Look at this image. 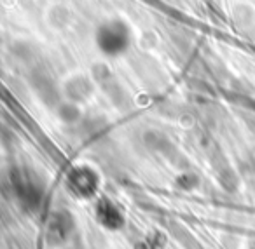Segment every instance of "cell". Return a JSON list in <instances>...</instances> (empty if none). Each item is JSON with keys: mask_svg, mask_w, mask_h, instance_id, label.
<instances>
[{"mask_svg": "<svg viewBox=\"0 0 255 249\" xmlns=\"http://www.w3.org/2000/svg\"><path fill=\"white\" fill-rule=\"evenodd\" d=\"M68 185L79 195H91L98 186V176L89 167H75L68 176Z\"/></svg>", "mask_w": 255, "mask_h": 249, "instance_id": "cell-2", "label": "cell"}, {"mask_svg": "<svg viewBox=\"0 0 255 249\" xmlns=\"http://www.w3.org/2000/svg\"><path fill=\"white\" fill-rule=\"evenodd\" d=\"M60 117L67 122H72V120L79 119V110L74 103H68V105H63L60 108Z\"/></svg>", "mask_w": 255, "mask_h": 249, "instance_id": "cell-4", "label": "cell"}, {"mask_svg": "<svg viewBox=\"0 0 255 249\" xmlns=\"http://www.w3.org/2000/svg\"><path fill=\"white\" fill-rule=\"evenodd\" d=\"M93 92V82L84 75H74L65 82V94L74 103L86 101Z\"/></svg>", "mask_w": 255, "mask_h": 249, "instance_id": "cell-3", "label": "cell"}, {"mask_svg": "<svg viewBox=\"0 0 255 249\" xmlns=\"http://www.w3.org/2000/svg\"><path fill=\"white\" fill-rule=\"evenodd\" d=\"M95 44L105 56H121L131 46V30L123 19H107L96 28Z\"/></svg>", "mask_w": 255, "mask_h": 249, "instance_id": "cell-1", "label": "cell"}]
</instances>
